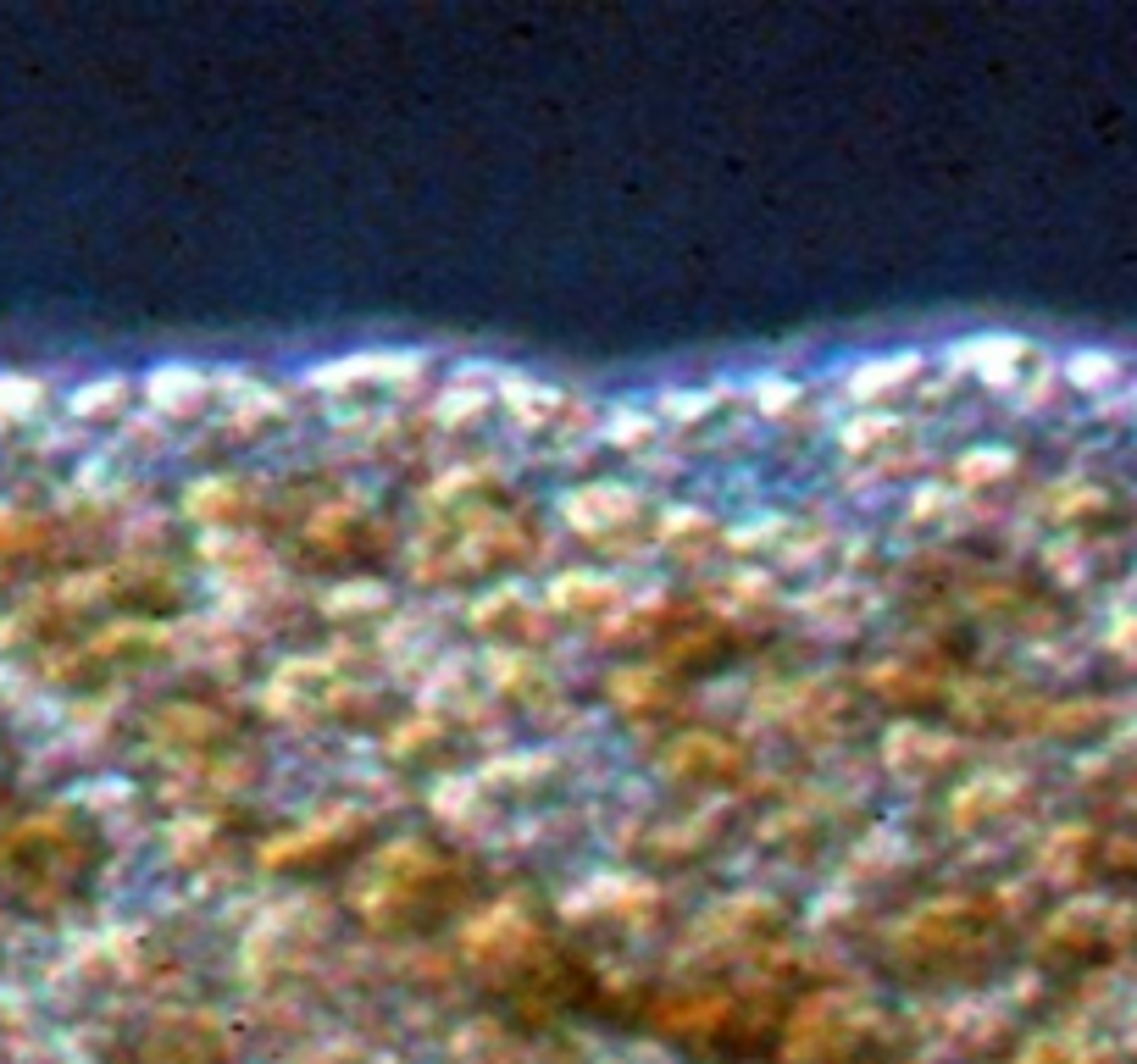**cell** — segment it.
<instances>
[{
  "mask_svg": "<svg viewBox=\"0 0 1137 1064\" xmlns=\"http://www.w3.org/2000/svg\"><path fill=\"white\" fill-rule=\"evenodd\" d=\"M34 383H12V377H0V410H28L34 405Z\"/></svg>",
  "mask_w": 1137,
  "mask_h": 1064,
  "instance_id": "obj_1",
  "label": "cell"
}]
</instances>
